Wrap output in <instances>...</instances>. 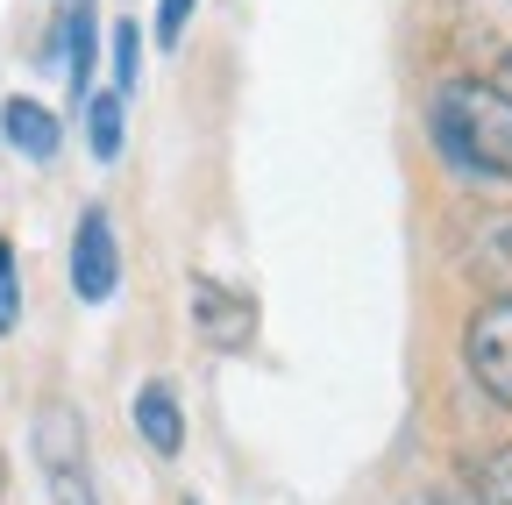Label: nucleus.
Here are the masks:
<instances>
[{"instance_id":"5","label":"nucleus","mask_w":512,"mask_h":505,"mask_svg":"<svg viewBox=\"0 0 512 505\" xmlns=\"http://www.w3.org/2000/svg\"><path fill=\"white\" fill-rule=\"evenodd\" d=\"M72 292H79V306H107L121 292V235H114L107 207H86L72 228Z\"/></svg>"},{"instance_id":"8","label":"nucleus","mask_w":512,"mask_h":505,"mask_svg":"<svg viewBox=\"0 0 512 505\" xmlns=\"http://www.w3.org/2000/svg\"><path fill=\"white\" fill-rule=\"evenodd\" d=\"M57 50H64V86H72V100H86L93 79H100V0H72V8H64Z\"/></svg>"},{"instance_id":"15","label":"nucleus","mask_w":512,"mask_h":505,"mask_svg":"<svg viewBox=\"0 0 512 505\" xmlns=\"http://www.w3.org/2000/svg\"><path fill=\"white\" fill-rule=\"evenodd\" d=\"M192 15H200V0H157V43L178 50L185 29H192Z\"/></svg>"},{"instance_id":"3","label":"nucleus","mask_w":512,"mask_h":505,"mask_svg":"<svg viewBox=\"0 0 512 505\" xmlns=\"http://www.w3.org/2000/svg\"><path fill=\"white\" fill-rule=\"evenodd\" d=\"M185 313H192V335H200L207 349H221V356H242L256 342V299L221 285V278H207V271H192Z\"/></svg>"},{"instance_id":"11","label":"nucleus","mask_w":512,"mask_h":505,"mask_svg":"<svg viewBox=\"0 0 512 505\" xmlns=\"http://www.w3.org/2000/svg\"><path fill=\"white\" fill-rule=\"evenodd\" d=\"M79 107H86V150H93V164H114L121 157V136H128V100L93 86Z\"/></svg>"},{"instance_id":"14","label":"nucleus","mask_w":512,"mask_h":505,"mask_svg":"<svg viewBox=\"0 0 512 505\" xmlns=\"http://www.w3.org/2000/svg\"><path fill=\"white\" fill-rule=\"evenodd\" d=\"M22 328V264H15V242L0 235V335Z\"/></svg>"},{"instance_id":"7","label":"nucleus","mask_w":512,"mask_h":505,"mask_svg":"<svg viewBox=\"0 0 512 505\" xmlns=\"http://www.w3.org/2000/svg\"><path fill=\"white\" fill-rule=\"evenodd\" d=\"M0 136H8V150H15L22 164H50V157L64 150V121H57L43 100L8 93V100H0Z\"/></svg>"},{"instance_id":"2","label":"nucleus","mask_w":512,"mask_h":505,"mask_svg":"<svg viewBox=\"0 0 512 505\" xmlns=\"http://www.w3.org/2000/svg\"><path fill=\"white\" fill-rule=\"evenodd\" d=\"M36 470L50 484V505H100L93 470H86V427L72 406H43L36 420Z\"/></svg>"},{"instance_id":"1","label":"nucleus","mask_w":512,"mask_h":505,"mask_svg":"<svg viewBox=\"0 0 512 505\" xmlns=\"http://www.w3.org/2000/svg\"><path fill=\"white\" fill-rule=\"evenodd\" d=\"M427 129H434V150L470 171V178H498L512 185V93L477 79V72H456L427 93Z\"/></svg>"},{"instance_id":"16","label":"nucleus","mask_w":512,"mask_h":505,"mask_svg":"<svg viewBox=\"0 0 512 505\" xmlns=\"http://www.w3.org/2000/svg\"><path fill=\"white\" fill-rule=\"evenodd\" d=\"M0 498H8V456H0Z\"/></svg>"},{"instance_id":"17","label":"nucleus","mask_w":512,"mask_h":505,"mask_svg":"<svg viewBox=\"0 0 512 505\" xmlns=\"http://www.w3.org/2000/svg\"><path fill=\"white\" fill-rule=\"evenodd\" d=\"M185 505H192V498H185Z\"/></svg>"},{"instance_id":"10","label":"nucleus","mask_w":512,"mask_h":505,"mask_svg":"<svg viewBox=\"0 0 512 505\" xmlns=\"http://www.w3.org/2000/svg\"><path fill=\"white\" fill-rule=\"evenodd\" d=\"M470 271L491 285V299H512V214H477V228H470Z\"/></svg>"},{"instance_id":"9","label":"nucleus","mask_w":512,"mask_h":505,"mask_svg":"<svg viewBox=\"0 0 512 505\" xmlns=\"http://www.w3.org/2000/svg\"><path fill=\"white\" fill-rule=\"evenodd\" d=\"M128 413H136V434L150 441V456H178L185 449V406H178V392L164 385V377H143V385H136V406H128Z\"/></svg>"},{"instance_id":"13","label":"nucleus","mask_w":512,"mask_h":505,"mask_svg":"<svg viewBox=\"0 0 512 505\" xmlns=\"http://www.w3.org/2000/svg\"><path fill=\"white\" fill-rule=\"evenodd\" d=\"M470 498L477 505H512V441H498V449H484V456H470Z\"/></svg>"},{"instance_id":"12","label":"nucleus","mask_w":512,"mask_h":505,"mask_svg":"<svg viewBox=\"0 0 512 505\" xmlns=\"http://www.w3.org/2000/svg\"><path fill=\"white\" fill-rule=\"evenodd\" d=\"M107 93H121V100H136V86H143V29H136V15L128 22H114V36H107Z\"/></svg>"},{"instance_id":"6","label":"nucleus","mask_w":512,"mask_h":505,"mask_svg":"<svg viewBox=\"0 0 512 505\" xmlns=\"http://www.w3.org/2000/svg\"><path fill=\"white\" fill-rule=\"evenodd\" d=\"M463 8V43L491 72V86L512 93V0H456Z\"/></svg>"},{"instance_id":"4","label":"nucleus","mask_w":512,"mask_h":505,"mask_svg":"<svg viewBox=\"0 0 512 505\" xmlns=\"http://www.w3.org/2000/svg\"><path fill=\"white\" fill-rule=\"evenodd\" d=\"M463 363L477 377V392L512 413V299H484L463 321Z\"/></svg>"}]
</instances>
